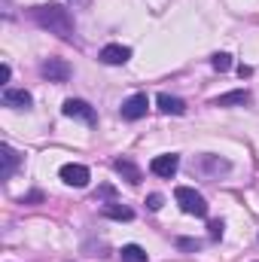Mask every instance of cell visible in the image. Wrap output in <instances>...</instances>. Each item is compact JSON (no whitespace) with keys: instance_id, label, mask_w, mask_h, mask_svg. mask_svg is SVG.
<instances>
[{"instance_id":"obj_1","label":"cell","mask_w":259,"mask_h":262,"mask_svg":"<svg viewBox=\"0 0 259 262\" xmlns=\"http://www.w3.org/2000/svg\"><path fill=\"white\" fill-rule=\"evenodd\" d=\"M31 18L43 28V31H49V34H58L61 40H73V15L67 12L64 6H34L31 9Z\"/></svg>"},{"instance_id":"obj_2","label":"cell","mask_w":259,"mask_h":262,"mask_svg":"<svg viewBox=\"0 0 259 262\" xmlns=\"http://www.w3.org/2000/svg\"><path fill=\"white\" fill-rule=\"evenodd\" d=\"M174 198H177V204H180L183 213H189V216H207V201H204L201 192H195L189 186H177Z\"/></svg>"},{"instance_id":"obj_3","label":"cell","mask_w":259,"mask_h":262,"mask_svg":"<svg viewBox=\"0 0 259 262\" xmlns=\"http://www.w3.org/2000/svg\"><path fill=\"white\" fill-rule=\"evenodd\" d=\"M61 180H64L67 186H76V189H82V186H89V180H92V174H89V168L85 165H76V162H67L61 165Z\"/></svg>"},{"instance_id":"obj_4","label":"cell","mask_w":259,"mask_h":262,"mask_svg":"<svg viewBox=\"0 0 259 262\" xmlns=\"http://www.w3.org/2000/svg\"><path fill=\"white\" fill-rule=\"evenodd\" d=\"M40 73L49 79V82H67L70 79V64H67L64 58H46L43 64H40Z\"/></svg>"},{"instance_id":"obj_5","label":"cell","mask_w":259,"mask_h":262,"mask_svg":"<svg viewBox=\"0 0 259 262\" xmlns=\"http://www.w3.org/2000/svg\"><path fill=\"white\" fill-rule=\"evenodd\" d=\"M61 113H64L67 119H82V122H89V125H95V110L85 104V101H79V98H67L64 107H61Z\"/></svg>"},{"instance_id":"obj_6","label":"cell","mask_w":259,"mask_h":262,"mask_svg":"<svg viewBox=\"0 0 259 262\" xmlns=\"http://www.w3.org/2000/svg\"><path fill=\"white\" fill-rule=\"evenodd\" d=\"M177 168H180V156H174V152L156 156V159L149 162V171H153L156 177H174V174H177Z\"/></svg>"},{"instance_id":"obj_7","label":"cell","mask_w":259,"mask_h":262,"mask_svg":"<svg viewBox=\"0 0 259 262\" xmlns=\"http://www.w3.org/2000/svg\"><path fill=\"white\" fill-rule=\"evenodd\" d=\"M146 107H149L146 95H131V98L122 101V119H128V122L143 119V116H146Z\"/></svg>"},{"instance_id":"obj_8","label":"cell","mask_w":259,"mask_h":262,"mask_svg":"<svg viewBox=\"0 0 259 262\" xmlns=\"http://www.w3.org/2000/svg\"><path fill=\"white\" fill-rule=\"evenodd\" d=\"M31 104H34V98H31L28 89H3V107H9V110H28Z\"/></svg>"},{"instance_id":"obj_9","label":"cell","mask_w":259,"mask_h":262,"mask_svg":"<svg viewBox=\"0 0 259 262\" xmlns=\"http://www.w3.org/2000/svg\"><path fill=\"white\" fill-rule=\"evenodd\" d=\"M104 64H110V67H116V64H125L131 58V49L128 46H119V43H110V46H104L101 49V55H98Z\"/></svg>"},{"instance_id":"obj_10","label":"cell","mask_w":259,"mask_h":262,"mask_svg":"<svg viewBox=\"0 0 259 262\" xmlns=\"http://www.w3.org/2000/svg\"><path fill=\"white\" fill-rule=\"evenodd\" d=\"M232 165L226 162V159H220V156H201L198 159V171H204L207 177H217V174H226Z\"/></svg>"},{"instance_id":"obj_11","label":"cell","mask_w":259,"mask_h":262,"mask_svg":"<svg viewBox=\"0 0 259 262\" xmlns=\"http://www.w3.org/2000/svg\"><path fill=\"white\" fill-rule=\"evenodd\" d=\"M247 101H250V92L238 89V92H226V95L213 98V107H241V104H247Z\"/></svg>"},{"instance_id":"obj_12","label":"cell","mask_w":259,"mask_h":262,"mask_svg":"<svg viewBox=\"0 0 259 262\" xmlns=\"http://www.w3.org/2000/svg\"><path fill=\"white\" fill-rule=\"evenodd\" d=\"M156 104H159L162 113H171V116H183V113H186V104H183L180 98H171V95H159Z\"/></svg>"},{"instance_id":"obj_13","label":"cell","mask_w":259,"mask_h":262,"mask_svg":"<svg viewBox=\"0 0 259 262\" xmlns=\"http://www.w3.org/2000/svg\"><path fill=\"white\" fill-rule=\"evenodd\" d=\"M0 152H3V156H0V159H3V171H0V177H3V180H9V177H12V171L18 168V152H15L9 143H3V146H0Z\"/></svg>"},{"instance_id":"obj_14","label":"cell","mask_w":259,"mask_h":262,"mask_svg":"<svg viewBox=\"0 0 259 262\" xmlns=\"http://www.w3.org/2000/svg\"><path fill=\"white\" fill-rule=\"evenodd\" d=\"M113 168H116V171H119V174H122L128 183H134V186L143 180V177H140V168H137L131 159H116V162H113Z\"/></svg>"},{"instance_id":"obj_15","label":"cell","mask_w":259,"mask_h":262,"mask_svg":"<svg viewBox=\"0 0 259 262\" xmlns=\"http://www.w3.org/2000/svg\"><path fill=\"white\" fill-rule=\"evenodd\" d=\"M119 256H122V262H149L146 250H143L140 244H125V247L119 250Z\"/></svg>"},{"instance_id":"obj_16","label":"cell","mask_w":259,"mask_h":262,"mask_svg":"<svg viewBox=\"0 0 259 262\" xmlns=\"http://www.w3.org/2000/svg\"><path fill=\"white\" fill-rule=\"evenodd\" d=\"M104 216H110V220H134V210L131 207H125V204H104V210H101Z\"/></svg>"},{"instance_id":"obj_17","label":"cell","mask_w":259,"mask_h":262,"mask_svg":"<svg viewBox=\"0 0 259 262\" xmlns=\"http://www.w3.org/2000/svg\"><path fill=\"white\" fill-rule=\"evenodd\" d=\"M210 64H213V70H220V73H226V70L232 67V55H229V52H217V55L210 58Z\"/></svg>"},{"instance_id":"obj_18","label":"cell","mask_w":259,"mask_h":262,"mask_svg":"<svg viewBox=\"0 0 259 262\" xmlns=\"http://www.w3.org/2000/svg\"><path fill=\"white\" fill-rule=\"evenodd\" d=\"M223 229H226V226H223V220H210V223H207V232H210V238H213V241H217V238H223Z\"/></svg>"},{"instance_id":"obj_19","label":"cell","mask_w":259,"mask_h":262,"mask_svg":"<svg viewBox=\"0 0 259 262\" xmlns=\"http://www.w3.org/2000/svg\"><path fill=\"white\" fill-rule=\"evenodd\" d=\"M162 204H165V198L159 195V192L146 195V207H149V210H162Z\"/></svg>"},{"instance_id":"obj_20","label":"cell","mask_w":259,"mask_h":262,"mask_svg":"<svg viewBox=\"0 0 259 262\" xmlns=\"http://www.w3.org/2000/svg\"><path fill=\"white\" fill-rule=\"evenodd\" d=\"M177 247H180V250H198L201 244H198V241H192V238H180V241H177Z\"/></svg>"},{"instance_id":"obj_21","label":"cell","mask_w":259,"mask_h":262,"mask_svg":"<svg viewBox=\"0 0 259 262\" xmlns=\"http://www.w3.org/2000/svg\"><path fill=\"white\" fill-rule=\"evenodd\" d=\"M9 73H12V70H9V64H3V67H0V79H3V82L9 79Z\"/></svg>"},{"instance_id":"obj_22","label":"cell","mask_w":259,"mask_h":262,"mask_svg":"<svg viewBox=\"0 0 259 262\" xmlns=\"http://www.w3.org/2000/svg\"><path fill=\"white\" fill-rule=\"evenodd\" d=\"M101 198H113V186H101Z\"/></svg>"},{"instance_id":"obj_23","label":"cell","mask_w":259,"mask_h":262,"mask_svg":"<svg viewBox=\"0 0 259 262\" xmlns=\"http://www.w3.org/2000/svg\"><path fill=\"white\" fill-rule=\"evenodd\" d=\"M70 3H73V6H76V9H85V6H89V3H92V0H70Z\"/></svg>"}]
</instances>
